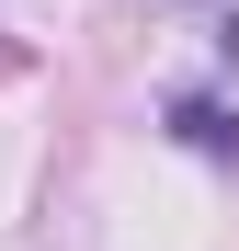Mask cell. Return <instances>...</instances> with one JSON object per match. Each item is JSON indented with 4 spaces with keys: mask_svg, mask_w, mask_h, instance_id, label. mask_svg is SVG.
<instances>
[{
    "mask_svg": "<svg viewBox=\"0 0 239 251\" xmlns=\"http://www.w3.org/2000/svg\"><path fill=\"white\" fill-rule=\"evenodd\" d=\"M182 137H194V149H239V126H228L217 103H182Z\"/></svg>",
    "mask_w": 239,
    "mask_h": 251,
    "instance_id": "obj_1",
    "label": "cell"
}]
</instances>
